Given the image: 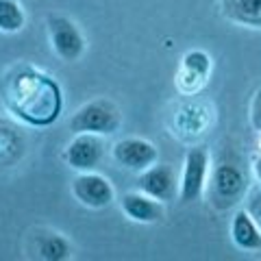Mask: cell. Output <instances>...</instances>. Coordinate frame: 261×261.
<instances>
[{
	"instance_id": "obj_1",
	"label": "cell",
	"mask_w": 261,
	"mask_h": 261,
	"mask_svg": "<svg viewBox=\"0 0 261 261\" xmlns=\"http://www.w3.org/2000/svg\"><path fill=\"white\" fill-rule=\"evenodd\" d=\"M5 100L13 116L33 126L53 124L61 113V89L57 81L31 68L18 70L7 81Z\"/></svg>"
},
{
	"instance_id": "obj_2",
	"label": "cell",
	"mask_w": 261,
	"mask_h": 261,
	"mask_svg": "<svg viewBox=\"0 0 261 261\" xmlns=\"http://www.w3.org/2000/svg\"><path fill=\"white\" fill-rule=\"evenodd\" d=\"M120 126V113L116 105L109 100H94L81 107L70 120V128L74 133H96L109 135Z\"/></svg>"
},
{
	"instance_id": "obj_3",
	"label": "cell",
	"mask_w": 261,
	"mask_h": 261,
	"mask_svg": "<svg viewBox=\"0 0 261 261\" xmlns=\"http://www.w3.org/2000/svg\"><path fill=\"white\" fill-rule=\"evenodd\" d=\"M209 172V152L205 148H192L185 157L181 183H178V198L183 202H192L205 190Z\"/></svg>"
},
{
	"instance_id": "obj_4",
	"label": "cell",
	"mask_w": 261,
	"mask_h": 261,
	"mask_svg": "<svg viewBox=\"0 0 261 261\" xmlns=\"http://www.w3.org/2000/svg\"><path fill=\"white\" fill-rule=\"evenodd\" d=\"M72 194L76 196V200L85 207L92 209H102L109 207L113 202V185L109 183L107 176L96 174V172H83L72 181Z\"/></svg>"
},
{
	"instance_id": "obj_5",
	"label": "cell",
	"mask_w": 261,
	"mask_h": 261,
	"mask_svg": "<svg viewBox=\"0 0 261 261\" xmlns=\"http://www.w3.org/2000/svg\"><path fill=\"white\" fill-rule=\"evenodd\" d=\"M113 159L126 170H135V172H144L146 168H150L159 159L157 146L150 144L148 140L142 137H126L120 140L113 146Z\"/></svg>"
},
{
	"instance_id": "obj_6",
	"label": "cell",
	"mask_w": 261,
	"mask_h": 261,
	"mask_svg": "<svg viewBox=\"0 0 261 261\" xmlns=\"http://www.w3.org/2000/svg\"><path fill=\"white\" fill-rule=\"evenodd\" d=\"M48 29H50V42L55 53L61 57L63 61H76L85 50V39L74 27V22L68 18H50L48 20Z\"/></svg>"
},
{
	"instance_id": "obj_7",
	"label": "cell",
	"mask_w": 261,
	"mask_h": 261,
	"mask_svg": "<svg viewBox=\"0 0 261 261\" xmlns=\"http://www.w3.org/2000/svg\"><path fill=\"white\" fill-rule=\"evenodd\" d=\"M105 146L100 135L96 133H76V137L68 144L65 150V159H68L70 168L81 170V172H89L94 170L102 159Z\"/></svg>"
},
{
	"instance_id": "obj_8",
	"label": "cell",
	"mask_w": 261,
	"mask_h": 261,
	"mask_svg": "<svg viewBox=\"0 0 261 261\" xmlns=\"http://www.w3.org/2000/svg\"><path fill=\"white\" fill-rule=\"evenodd\" d=\"M246 174L233 163H220L214 172V194L222 207L235 205L246 192Z\"/></svg>"
},
{
	"instance_id": "obj_9",
	"label": "cell",
	"mask_w": 261,
	"mask_h": 261,
	"mask_svg": "<svg viewBox=\"0 0 261 261\" xmlns=\"http://www.w3.org/2000/svg\"><path fill=\"white\" fill-rule=\"evenodd\" d=\"M211 72V57L202 50H192L183 57L181 70H178V89L185 94H194L205 85Z\"/></svg>"
},
{
	"instance_id": "obj_10",
	"label": "cell",
	"mask_w": 261,
	"mask_h": 261,
	"mask_svg": "<svg viewBox=\"0 0 261 261\" xmlns=\"http://www.w3.org/2000/svg\"><path fill=\"white\" fill-rule=\"evenodd\" d=\"M137 185H140V192L152 196V198H157L161 202L170 200L176 192V174L174 170L170 166H150L146 168L140 181H137Z\"/></svg>"
},
{
	"instance_id": "obj_11",
	"label": "cell",
	"mask_w": 261,
	"mask_h": 261,
	"mask_svg": "<svg viewBox=\"0 0 261 261\" xmlns=\"http://www.w3.org/2000/svg\"><path fill=\"white\" fill-rule=\"evenodd\" d=\"M120 205H122V211L126 214V218H130L133 222H140V224H152V222H159L163 218L161 200L152 198V196L144 194V192L124 194Z\"/></svg>"
},
{
	"instance_id": "obj_12",
	"label": "cell",
	"mask_w": 261,
	"mask_h": 261,
	"mask_svg": "<svg viewBox=\"0 0 261 261\" xmlns=\"http://www.w3.org/2000/svg\"><path fill=\"white\" fill-rule=\"evenodd\" d=\"M231 240L242 250H261V226L248 209H240L231 220Z\"/></svg>"
},
{
	"instance_id": "obj_13",
	"label": "cell",
	"mask_w": 261,
	"mask_h": 261,
	"mask_svg": "<svg viewBox=\"0 0 261 261\" xmlns=\"http://www.w3.org/2000/svg\"><path fill=\"white\" fill-rule=\"evenodd\" d=\"M211 120V109L207 105H185L176 111V118H174V130L172 133H178L181 137H194V135H200L202 130L207 128Z\"/></svg>"
},
{
	"instance_id": "obj_14",
	"label": "cell",
	"mask_w": 261,
	"mask_h": 261,
	"mask_svg": "<svg viewBox=\"0 0 261 261\" xmlns=\"http://www.w3.org/2000/svg\"><path fill=\"white\" fill-rule=\"evenodd\" d=\"M72 252V246L68 244V240L59 233H48L37 238V255L46 259V261H61L68 259Z\"/></svg>"
},
{
	"instance_id": "obj_15",
	"label": "cell",
	"mask_w": 261,
	"mask_h": 261,
	"mask_svg": "<svg viewBox=\"0 0 261 261\" xmlns=\"http://www.w3.org/2000/svg\"><path fill=\"white\" fill-rule=\"evenodd\" d=\"M24 27V9L18 0H0V31L18 33Z\"/></svg>"
},
{
	"instance_id": "obj_16",
	"label": "cell",
	"mask_w": 261,
	"mask_h": 261,
	"mask_svg": "<svg viewBox=\"0 0 261 261\" xmlns=\"http://www.w3.org/2000/svg\"><path fill=\"white\" fill-rule=\"evenodd\" d=\"M231 15L248 27H261V0H235Z\"/></svg>"
},
{
	"instance_id": "obj_17",
	"label": "cell",
	"mask_w": 261,
	"mask_h": 261,
	"mask_svg": "<svg viewBox=\"0 0 261 261\" xmlns=\"http://www.w3.org/2000/svg\"><path fill=\"white\" fill-rule=\"evenodd\" d=\"M20 152V137L11 126L0 124V163H9Z\"/></svg>"
},
{
	"instance_id": "obj_18",
	"label": "cell",
	"mask_w": 261,
	"mask_h": 261,
	"mask_svg": "<svg viewBox=\"0 0 261 261\" xmlns=\"http://www.w3.org/2000/svg\"><path fill=\"white\" fill-rule=\"evenodd\" d=\"M250 124L255 130H261V89H257L250 105Z\"/></svg>"
},
{
	"instance_id": "obj_19",
	"label": "cell",
	"mask_w": 261,
	"mask_h": 261,
	"mask_svg": "<svg viewBox=\"0 0 261 261\" xmlns=\"http://www.w3.org/2000/svg\"><path fill=\"white\" fill-rule=\"evenodd\" d=\"M248 214L255 218V222L261 226V190L250 196V200H248Z\"/></svg>"
},
{
	"instance_id": "obj_20",
	"label": "cell",
	"mask_w": 261,
	"mask_h": 261,
	"mask_svg": "<svg viewBox=\"0 0 261 261\" xmlns=\"http://www.w3.org/2000/svg\"><path fill=\"white\" fill-rule=\"evenodd\" d=\"M255 174H257V178H259V183H261V157L255 161Z\"/></svg>"
}]
</instances>
